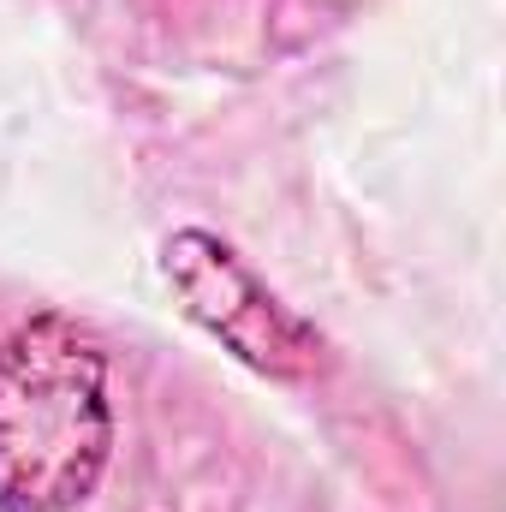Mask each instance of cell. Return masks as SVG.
<instances>
[{
    "label": "cell",
    "instance_id": "6da1fadb",
    "mask_svg": "<svg viewBox=\"0 0 506 512\" xmlns=\"http://www.w3.org/2000/svg\"><path fill=\"white\" fill-rule=\"evenodd\" d=\"M114 447L102 340L42 310L0 340V512H72Z\"/></svg>",
    "mask_w": 506,
    "mask_h": 512
},
{
    "label": "cell",
    "instance_id": "7a4b0ae2",
    "mask_svg": "<svg viewBox=\"0 0 506 512\" xmlns=\"http://www.w3.org/2000/svg\"><path fill=\"white\" fill-rule=\"evenodd\" d=\"M161 280L173 286L179 310L221 340L245 370L268 376V382H310L322 370V334L316 322H304L286 298H274L245 256L233 251L227 239L185 227L161 245Z\"/></svg>",
    "mask_w": 506,
    "mask_h": 512
}]
</instances>
